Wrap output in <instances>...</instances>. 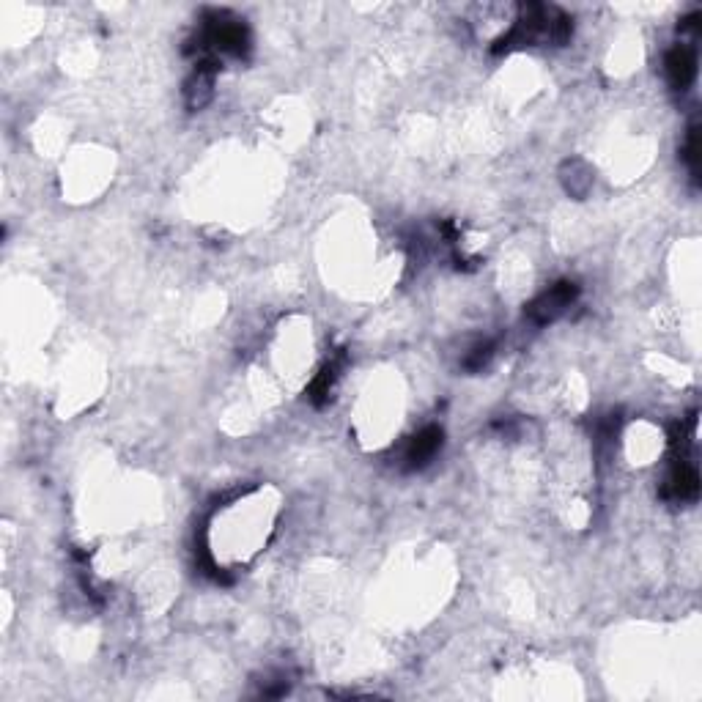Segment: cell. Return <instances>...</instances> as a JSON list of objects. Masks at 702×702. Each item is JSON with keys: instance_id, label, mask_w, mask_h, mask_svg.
Here are the masks:
<instances>
[{"instance_id": "cell-1", "label": "cell", "mask_w": 702, "mask_h": 702, "mask_svg": "<svg viewBox=\"0 0 702 702\" xmlns=\"http://www.w3.org/2000/svg\"><path fill=\"white\" fill-rule=\"evenodd\" d=\"M574 33V20L557 6L546 3H527L519 6V17L513 22L511 31H505L494 42L491 53H511L519 47H535V44H565Z\"/></svg>"}, {"instance_id": "cell-2", "label": "cell", "mask_w": 702, "mask_h": 702, "mask_svg": "<svg viewBox=\"0 0 702 702\" xmlns=\"http://www.w3.org/2000/svg\"><path fill=\"white\" fill-rule=\"evenodd\" d=\"M253 47L250 28L228 11H206L198 36L192 39L187 53L195 55V64L220 66V55L245 58Z\"/></svg>"}, {"instance_id": "cell-3", "label": "cell", "mask_w": 702, "mask_h": 702, "mask_svg": "<svg viewBox=\"0 0 702 702\" xmlns=\"http://www.w3.org/2000/svg\"><path fill=\"white\" fill-rule=\"evenodd\" d=\"M576 299H579V286H576L574 280H560V283L546 288L541 297L532 299L530 305H527V319L532 324H538V327H546V324L560 319Z\"/></svg>"}, {"instance_id": "cell-4", "label": "cell", "mask_w": 702, "mask_h": 702, "mask_svg": "<svg viewBox=\"0 0 702 702\" xmlns=\"http://www.w3.org/2000/svg\"><path fill=\"white\" fill-rule=\"evenodd\" d=\"M697 494H700V475H697L692 456L672 453V469L661 486V497L672 502H694Z\"/></svg>"}, {"instance_id": "cell-5", "label": "cell", "mask_w": 702, "mask_h": 702, "mask_svg": "<svg viewBox=\"0 0 702 702\" xmlns=\"http://www.w3.org/2000/svg\"><path fill=\"white\" fill-rule=\"evenodd\" d=\"M664 75L675 91H686L697 80V50L692 44H675L664 58Z\"/></svg>"}, {"instance_id": "cell-6", "label": "cell", "mask_w": 702, "mask_h": 702, "mask_svg": "<svg viewBox=\"0 0 702 702\" xmlns=\"http://www.w3.org/2000/svg\"><path fill=\"white\" fill-rule=\"evenodd\" d=\"M442 439H445V431L439 426H426L423 431H417L404 450V469L415 472L431 464V458L437 456L442 447Z\"/></svg>"}, {"instance_id": "cell-7", "label": "cell", "mask_w": 702, "mask_h": 702, "mask_svg": "<svg viewBox=\"0 0 702 702\" xmlns=\"http://www.w3.org/2000/svg\"><path fill=\"white\" fill-rule=\"evenodd\" d=\"M220 72V66L214 64H195V72L184 86V102L190 110H203L212 102L214 96V77Z\"/></svg>"}, {"instance_id": "cell-8", "label": "cell", "mask_w": 702, "mask_h": 702, "mask_svg": "<svg viewBox=\"0 0 702 702\" xmlns=\"http://www.w3.org/2000/svg\"><path fill=\"white\" fill-rule=\"evenodd\" d=\"M343 365H346V351H338L335 357H330V360L324 362V368H321L319 373H316V379L310 382L308 387V398L313 406H324L330 404L332 398V390H335V384H338V379H341V371Z\"/></svg>"}, {"instance_id": "cell-9", "label": "cell", "mask_w": 702, "mask_h": 702, "mask_svg": "<svg viewBox=\"0 0 702 702\" xmlns=\"http://www.w3.org/2000/svg\"><path fill=\"white\" fill-rule=\"evenodd\" d=\"M494 351H497L494 341L475 343V346L464 354V362H461V365H464V371L469 373L486 371V368H489V362L494 360Z\"/></svg>"}, {"instance_id": "cell-10", "label": "cell", "mask_w": 702, "mask_h": 702, "mask_svg": "<svg viewBox=\"0 0 702 702\" xmlns=\"http://www.w3.org/2000/svg\"><path fill=\"white\" fill-rule=\"evenodd\" d=\"M683 162L689 165L694 179H700V127L697 124L689 127V135H686V143H683Z\"/></svg>"}]
</instances>
